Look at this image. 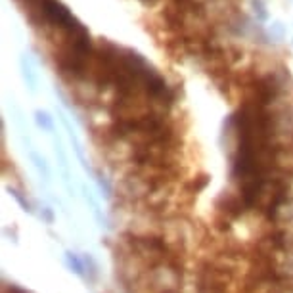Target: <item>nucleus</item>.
Returning <instances> with one entry per match:
<instances>
[{"instance_id": "1", "label": "nucleus", "mask_w": 293, "mask_h": 293, "mask_svg": "<svg viewBox=\"0 0 293 293\" xmlns=\"http://www.w3.org/2000/svg\"><path fill=\"white\" fill-rule=\"evenodd\" d=\"M66 261L69 268L75 272V274H79V276H84V261H82V257L75 253H67L66 255Z\"/></svg>"}, {"instance_id": "2", "label": "nucleus", "mask_w": 293, "mask_h": 293, "mask_svg": "<svg viewBox=\"0 0 293 293\" xmlns=\"http://www.w3.org/2000/svg\"><path fill=\"white\" fill-rule=\"evenodd\" d=\"M37 123H39L40 127H44L46 131H52V119L46 115V113H37Z\"/></svg>"}, {"instance_id": "3", "label": "nucleus", "mask_w": 293, "mask_h": 293, "mask_svg": "<svg viewBox=\"0 0 293 293\" xmlns=\"http://www.w3.org/2000/svg\"><path fill=\"white\" fill-rule=\"evenodd\" d=\"M10 192H12V196H13V198H15V200H17V201H19V205H21V207H23L25 211H33V207H31V203H29V201H27L25 198H23V196H21V194L17 192V190H13V188H10Z\"/></svg>"}]
</instances>
